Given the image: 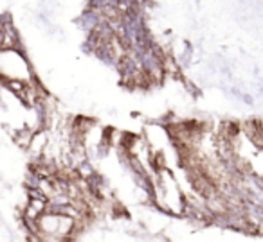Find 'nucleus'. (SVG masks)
<instances>
[{
	"mask_svg": "<svg viewBox=\"0 0 263 242\" xmlns=\"http://www.w3.org/2000/svg\"><path fill=\"white\" fill-rule=\"evenodd\" d=\"M103 20H105V18H103L101 11H96V9H89V7H87V9L81 13V17L78 18V23L85 33H90V31H94Z\"/></svg>",
	"mask_w": 263,
	"mask_h": 242,
	"instance_id": "obj_1",
	"label": "nucleus"
}]
</instances>
